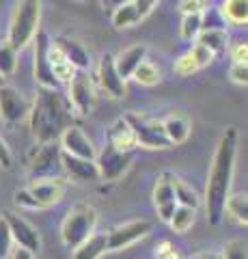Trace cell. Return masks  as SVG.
I'll use <instances>...</instances> for the list:
<instances>
[{
  "instance_id": "6da1fadb",
  "label": "cell",
  "mask_w": 248,
  "mask_h": 259,
  "mask_svg": "<svg viewBox=\"0 0 248 259\" xmlns=\"http://www.w3.org/2000/svg\"><path fill=\"white\" fill-rule=\"evenodd\" d=\"M237 156V127H227L216 145L210 173H207L205 186V212L210 225H220L225 218V203L231 192Z\"/></svg>"
},
{
  "instance_id": "7a4b0ae2",
  "label": "cell",
  "mask_w": 248,
  "mask_h": 259,
  "mask_svg": "<svg viewBox=\"0 0 248 259\" xmlns=\"http://www.w3.org/2000/svg\"><path fill=\"white\" fill-rule=\"evenodd\" d=\"M71 104L59 93V89H37L35 104L30 106V127L33 136L45 145V143H57L63 130L74 125V112Z\"/></svg>"
},
{
  "instance_id": "3957f363",
  "label": "cell",
  "mask_w": 248,
  "mask_h": 259,
  "mask_svg": "<svg viewBox=\"0 0 248 259\" xmlns=\"http://www.w3.org/2000/svg\"><path fill=\"white\" fill-rule=\"evenodd\" d=\"M39 20H41V3L39 0H18L9 22V32H7L9 46L18 52L24 50L35 39L39 30Z\"/></svg>"
},
{
  "instance_id": "277c9868",
  "label": "cell",
  "mask_w": 248,
  "mask_h": 259,
  "mask_svg": "<svg viewBox=\"0 0 248 259\" xmlns=\"http://www.w3.org/2000/svg\"><path fill=\"white\" fill-rule=\"evenodd\" d=\"M95 227H97V212H95V207L86 205V203L74 205L61 225L63 244L74 250L76 246L82 244L91 233H95Z\"/></svg>"
},
{
  "instance_id": "5b68a950",
  "label": "cell",
  "mask_w": 248,
  "mask_h": 259,
  "mask_svg": "<svg viewBox=\"0 0 248 259\" xmlns=\"http://www.w3.org/2000/svg\"><path fill=\"white\" fill-rule=\"evenodd\" d=\"M125 121L130 123L132 132L136 136V143H138L140 147H147V149H166V147H171V141L166 139V134H164L162 121L149 119L145 115H138V112H130V115H125Z\"/></svg>"
},
{
  "instance_id": "8992f818",
  "label": "cell",
  "mask_w": 248,
  "mask_h": 259,
  "mask_svg": "<svg viewBox=\"0 0 248 259\" xmlns=\"http://www.w3.org/2000/svg\"><path fill=\"white\" fill-rule=\"evenodd\" d=\"M134 151H119L113 145L106 143V147L102 149V153L95 156V164L100 171V180L104 182H117L127 173V168L132 166Z\"/></svg>"
},
{
  "instance_id": "52a82bcc",
  "label": "cell",
  "mask_w": 248,
  "mask_h": 259,
  "mask_svg": "<svg viewBox=\"0 0 248 259\" xmlns=\"http://www.w3.org/2000/svg\"><path fill=\"white\" fill-rule=\"evenodd\" d=\"M67 102L78 115H89L95 106V87L86 69H76L69 80V95Z\"/></svg>"
},
{
  "instance_id": "ba28073f",
  "label": "cell",
  "mask_w": 248,
  "mask_h": 259,
  "mask_svg": "<svg viewBox=\"0 0 248 259\" xmlns=\"http://www.w3.org/2000/svg\"><path fill=\"white\" fill-rule=\"evenodd\" d=\"M61 147L59 143H45L37 149L35 160L30 162V177L33 180H47V177H61Z\"/></svg>"
},
{
  "instance_id": "9c48e42d",
  "label": "cell",
  "mask_w": 248,
  "mask_h": 259,
  "mask_svg": "<svg viewBox=\"0 0 248 259\" xmlns=\"http://www.w3.org/2000/svg\"><path fill=\"white\" fill-rule=\"evenodd\" d=\"M151 223L149 221H130L125 225H119L106 233V248L108 250H121L136 244L138 240L149 236Z\"/></svg>"
},
{
  "instance_id": "30bf717a",
  "label": "cell",
  "mask_w": 248,
  "mask_h": 259,
  "mask_svg": "<svg viewBox=\"0 0 248 259\" xmlns=\"http://www.w3.org/2000/svg\"><path fill=\"white\" fill-rule=\"evenodd\" d=\"M30 115V104L15 87L0 84V117L7 123H22Z\"/></svg>"
},
{
  "instance_id": "8fae6325",
  "label": "cell",
  "mask_w": 248,
  "mask_h": 259,
  "mask_svg": "<svg viewBox=\"0 0 248 259\" xmlns=\"http://www.w3.org/2000/svg\"><path fill=\"white\" fill-rule=\"evenodd\" d=\"M35 80L39 87L45 89H59L61 82L54 78L50 59H47V48H50V37L43 30H37L35 35Z\"/></svg>"
},
{
  "instance_id": "7c38bea8",
  "label": "cell",
  "mask_w": 248,
  "mask_h": 259,
  "mask_svg": "<svg viewBox=\"0 0 248 259\" xmlns=\"http://www.w3.org/2000/svg\"><path fill=\"white\" fill-rule=\"evenodd\" d=\"M59 147L63 153H69V156L76 158H84V160H95L97 156V149L91 143V139L84 134L82 127L78 125H69L63 130V134L59 136Z\"/></svg>"
},
{
  "instance_id": "4fadbf2b",
  "label": "cell",
  "mask_w": 248,
  "mask_h": 259,
  "mask_svg": "<svg viewBox=\"0 0 248 259\" xmlns=\"http://www.w3.org/2000/svg\"><path fill=\"white\" fill-rule=\"evenodd\" d=\"M154 205L158 209L160 221L169 223L171 216L177 207V199H175V175L164 171L158 175V180L154 184Z\"/></svg>"
},
{
  "instance_id": "5bb4252c",
  "label": "cell",
  "mask_w": 248,
  "mask_h": 259,
  "mask_svg": "<svg viewBox=\"0 0 248 259\" xmlns=\"http://www.w3.org/2000/svg\"><path fill=\"white\" fill-rule=\"evenodd\" d=\"M3 216H5L7 225H9L11 238L15 244H18V248L30 250V253H37V250L41 248V236H39V231L26 218H22L20 214H13V212H5Z\"/></svg>"
},
{
  "instance_id": "9a60e30c",
  "label": "cell",
  "mask_w": 248,
  "mask_h": 259,
  "mask_svg": "<svg viewBox=\"0 0 248 259\" xmlns=\"http://www.w3.org/2000/svg\"><path fill=\"white\" fill-rule=\"evenodd\" d=\"M97 82L102 87V91H106L110 97L121 100L125 95V80L119 76V71L115 67V56L113 54H104L97 65Z\"/></svg>"
},
{
  "instance_id": "2e32d148",
  "label": "cell",
  "mask_w": 248,
  "mask_h": 259,
  "mask_svg": "<svg viewBox=\"0 0 248 259\" xmlns=\"http://www.w3.org/2000/svg\"><path fill=\"white\" fill-rule=\"evenodd\" d=\"M30 194L35 197L39 207L57 205L65 194V180L63 177H47V180H33L28 186Z\"/></svg>"
},
{
  "instance_id": "e0dca14e",
  "label": "cell",
  "mask_w": 248,
  "mask_h": 259,
  "mask_svg": "<svg viewBox=\"0 0 248 259\" xmlns=\"http://www.w3.org/2000/svg\"><path fill=\"white\" fill-rule=\"evenodd\" d=\"M61 166H63V173H65L71 182L84 184V182L100 180V171H97L95 160L76 158V156H69V153L61 151Z\"/></svg>"
},
{
  "instance_id": "ac0fdd59",
  "label": "cell",
  "mask_w": 248,
  "mask_h": 259,
  "mask_svg": "<svg viewBox=\"0 0 248 259\" xmlns=\"http://www.w3.org/2000/svg\"><path fill=\"white\" fill-rule=\"evenodd\" d=\"M54 44L59 46V50L63 52V56L69 61V65L74 69H86V71H89L91 56H89V52L84 50V46L80 41H76V39H69V37H59V39H54Z\"/></svg>"
},
{
  "instance_id": "d6986e66",
  "label": "cell",
  "mask_w": 248,
  "mask_h": 259,
  "mask_svg": "<svg viewBox=\"0 0 248 259\" xmlns=\"http://www.w3.org/2000/svg\"><path fill=\"white\" fill-rule=\"evenodd\" d=\"M145 59H147V46L136 44V46L127 48V50H123L121 54L115 56V67L119 71V76H121L123 80H127V78H132L134 69L138 67Z\"/></svg>"
},
{
  "instance_id": "ffe728a7",
  "label": "cell",
  "mask_w": 248,
  "mask_h": 259,
  "mask_svg": "<svg viewBox=\"0 0 248 259\" xmlns=\"http://www.w3.org/2000/svg\"><path fill=\"white\" fill-rule=\"evenodd\" d=\"M108 145H113L115 149L119 151H134L138 147V143H136V136L132 132L130 123L125 121V117L117 119L113 125L108 130Z\"/></svg>"
},
{
  "instance_id": "44dd1931",
  "label": "cell",
  "mask_w": 248,
  "mask_h": 259,
  "mask_svg": "<svg viewBox=\"0 0 248 259\" xmlns=\"http://www.w3.org/2000/svg\"><path fill=\"white\" fill-rule=\"evenodd\" d=\"M162 127H164L166 139L171 141V145L186 143L190 136V130H192L190 119L186 115H181V112H171V115L162 121Z\"/></svg>"
},
{
  "instance_id": "7402d4cb",
  "label": "cell",
  "mask_w": 248,
  "mask_h": 259,
  "mask_svg": "<svg viewBox=\"0 0 248 259\" xmlns=\"http://www.w3.org/2000/svg\"><path fill=\"white\" fill-rule=\"evenodd\" d=\"M104 253H108L106 248V233H91L82 244L74 248L71 259H100Z\"/></svg>"
},
{
  "instance_id": "603a6c76",
  "label": "cell",
  "mask_w": 248,
  "mask_h": 259,
  "mask_svg": "<svg viewBox=\"0 0 248 259\" xmlns=\"http://www.w3.org/2000/svg\"><path fill=\"white\" fill-rule=\"evenodd\" d=\"M47 59H50V65H52V71H54V78L59 82H69L71 76H74V67L69 65V61L63 56V52L59 50V46L50 39V48H47Z\"/></svg>"
},
{
  "instance_id": "cb8c5ba5",
  "label": "cell",
  "mask_w": 248,
  "mask_h": 259,
  "mask_svg": "<svg viewBox=\"0 0 248 259\" xmlns=\"http://www.w3.org/2000/svg\"><path fill=\"white\" fill-rule=\"evenodd\" d=\"M196 44H203L205 48H210L214 54H220L227 50V44H229V35L225 28H218V26H212V28H203L196 37Z\"/></svg>"
},
{
  "instance_id": "d4e9b609",
  "label": "cell",
  "mask_w": 248,
  "mask_h": 259,
  "mask_svg": "<svg viewBox=\"0 0 248 259\" xmlns=\"http://www.w3.org/2000/svg\"><path fill=\"white\" fill-rule=\"evenodd\" d=\"M225 216H229L231 221H235L237 225L246 227V223H248V197H246V192L229 194L227 203H225Z\"/></svg>"
},
{
  "instance_id": "484cf974",
  "label": "cell",
  "mask_w": 248,
  "mask_h": 259,
  "mask_svg": "<svg viewBox=\"0 0 248 259\" xmlns=\"http://www.w3.org/2000/svg\"><path fill=\"white\" fill-rule=\"evenodd\" d=\"M222 15L233 26H244L248 22V0H225L222 3Z\"/></svg>"
},
{
  "instance_id": "4316f807",
  "label": "cell",
  "mask_w": 248,
  "mask_h": 259,
  "mask_svg": "<svg viewBox=\"0 0 248 259\" xmlns=\"http://www.w3.org/2000/svg\"><path fill=\"white\" fill-rule=\"evenodd\" d=\"M196 221V209H192V207H183V205H177L175 207V212L171 216V229L175 233H186L192 225H194Z\"/></svg>"
},
{
  "instance_id": "83f0119b",
  "label": "cell",
  "mask_w": 248,
  "mask_h": 259,
  "mask_svg": "<svg viewBox=\"0 0 248 259\" xmlns=\"http://www.w3.org/2000/svg\"><path fill=\"white\" fill-rule=\"evenodd\" d=\"M175 199H177V205H183V207L196 209L201 205V197L196 194V190L190 184L179 180V177H175Z\"/></svg>"
},
{
  "instance_id": "f1b7e54d",
  "label": "cell",
  "mask_w": 248,
  "mask_h": 259,
  "mask_svg": "<svg viewBox=\"0 0 248 259\" xmlns=\"http://www.w3.org/2000/svg\"><path fill=\"white\" fill-rule=\"evenodd\" d=\"M15 67H18V50L9 46V41H0V78L13 76Z\"/></svg>"
},
{
  "instance_id": "f546056e",
  "label": "cell",
  "mask_w": 248,
  "mask_h": 259,
  "mask_svg": "<svg viewBox=\"0 0 248 259\" xmlns=\"http://www.w3.org/2000/svg\"><path fill=\"white\" fill-rule=\"evenodd\" d=\"M110 20H113L115 28H130V26H134V24L140 22L138 13H136L134 5H132V0L130 3H125V5H121V7H117V9L113 11V18Z\"/></svg>"
},
{
  "instance_id": "4dcf8cb0",
  "label": "cell",
  "mask_w": 248,
  "mask_h": 259,
  "mask_svg": "<svg viewBox=\"0 0 248 259\" xmlns=\"http://www.w3.org/2000/svg\"><path fill=\"white\" fill-rule=\"evenodd\" d=\"M132 78H134L138 84H142V87H154V84L160 82V78H162V76H160V69L156 67V65L145 59V61L138 65V67L134 69Z\"/></svg>"
},
{
  "instance_id": "1f68e13d",
  "label": "cell",
  "mask_w": 248,
  "mask_h": 259,
  "mask_svg": "<svg viewBox=\"0 0 248 259\" xmlns=\"http://www.w3.org/2000/svg\"><path fill=\"white\" fill-rule=\"evenodd\" d=\"M203 30V13H188L181 20V37L186 41H194Z\"/></svg>"
},
{
  "instance_id": "d6a6232c",
  "label": "cell",
  "mask_w": 248,
  "mask_h": 259,
  "mask_svg": "<svg viewBox=\"0 0 248 259\" xmlns=\"http://www.w3.org/2000/svg\"><path fill=\"white\" fill-rule=\"evenodd\" d=\"M222 259H246V242L242 238H235L225 244L222 248Z\"/></svg>"
},
{
  "instance_id": "836d02e7",
  "label": "cell",
  "mask_w": 248,
  "mask_h": 259,
  "mask_svg": "<svg viewBox=\"0 0 248 259\" xmlns=\"http://www.w3.org/2000/svg\"><path fill=\"white\" fill-rule=\"evenodd\" d=\"M11 246H13V238L9 231L5 216H0V259H7L11 255Z\"/></svg>"
},
{
  "instance_id": "e575fe53",
  "label": "cell",
  "mask_w": 248,
  "mask_h": 259,
  "mask_svg": "<svg viewBox=\"0 0 248 259\" xmlns=\"http://www.w3.org/2000/svg\"><path fill=\"white\" fill-rule=\"evenodd\" d=\"M196 69H199V67H196V63H194V59H192L190 52L181 54L179 59L175 61V65H173V71H175L177 76H192Z\"/></svg>"
},
{
  "instance_id": "d590c367",
  "label": "cell",
  "mask_w": 248,
  "mask_h": 259,
  "mask_svg": "<svg viewBox=\"0 0 248 259\" xmlns=\"http://www.w3.org/2000/svg\"><path fill=\"white\" fill-rule=\"evenodd\" d=\"M190 54H192V59H194V63H196V67L201 69V67H207L212 61H214V52L210 50V48H205L203 44H194L192 46V50H190Z\"/></svg>"
},
{
  "instance_id": "8d00e7d4",
  "label": "cell",
  "mask_w": 248,
  "mask_h": 259,
  "mask_svg": "<svg viewBox=\"0 0 248 259\" xmlns=\"http://www.w3.org/2000/svg\"><path fill=\"white\" fill-rule=\"evenodd\" d=\"M13 201H15V205L24 207V209H41V207H39V203L35 201V197L30 194L28 188H22V190L15 192L13 194Z\"/></svg>"
},
{
  "instance_id": "74e56055",
  "label": "cell",
  "mask_w": 248,
  "mask_h": 259,
  "mask_svg": "<svg viewBox=\"0 0 248 259\" xmlns=\"http://www.w3.org/2000/svg\"><path fill=\"white\" fill-rule=\"evenodd\" d=\"M229 78L233 80L235 84L246 87L248 84V67H246V63H233V65H231Z\"/></svg>"
},
{
  "instance_id": "f35d334b",
  "label": "cell",
  "mask_w": 248,
  "mask_h": 259,
  "mask_svg": "<svg viewBox=\"0 0 248 259\" xmlns=\"http://www.w3.org/2000/svg\"><path fill=\"white\" fill-rule=\"evenodd\" d=\"M205 7H207L205 0H179V11L183 15H188V13H203Z\"/></svg>"
},
{
  "instance_id": "ab89813d",
  "label": "cell",
  "mask_w": 248,
  "mask_h": 259,
  "mask_svg": "<svg viewBox=\"0 0 248 259\" xmlns=\"http://www.w3.org/2000/svg\"><path fill=\"white\" fill-rule=\"evenodd\" d=\"M156 257L158 259H181V255L177 253V248H175L171 242H162V244L156 246Z\"/></svg>"
},
{
  "instance_id": "60d3db41",
  "label": "cell",
  "mask_w": 248,
  "mask_h": 259,
  "mask_svg": "<svg viewBox=\"0 0 248 259\" xmlns=\"http://www.w3.org/2000/svg\"><path fill=\"white\" fill-rule=\"evenodd\" d=\"M160 3V0H132V5H134V9L136 13H138V18H147V15L156 9V5Z\"/></svg>"
},
{
  "instance_id": "b9f144b4",
  "label": "cell",
  "mask_w": 248,
  "mask_h": 259,
  "mask_svg": "<svg viewBox=\"0 0 248 259\" xmlns=\"http://www.w3.org/2000/svg\"><path fill=\"white\" fill-rule=\"evenodd\" d=\"M0 166H3V168H11V166H13L11 149H9V145L5 143L3 136H0Z\"/></svg>"
},
{
  "instance_id": "7bdbcfd3",
  "label": "cell",
  "mask_w": 248,
  "mask_h": 259,
  "mask_svg": "<svg viewBox=\"0 0 248 259\" xmlns=\"http://www.w3.org/2000/svg\"><path fill=\"white\" fill-rule=\"evenodd\" d=\"M246 56H248L246 41H239L231 48V59H233V63H246Z\"/></svg>"
},
{
  "instance_id": "ee69618b",
  "label": "cell",
  "mask_w": 248,
  "mask_h": 259,
  "mask_svg": "<svg viewBox=\"0 0 248 259\" xmlns=\"http://www.w3.org/2000/svg\"><path fill=\"white\" fill-rule=\"evenodd\" d=\"M9 259H35V253H30V250H24V248H15V250H11Z\"/></svg>"
},
{
  "instance_id": "f6af8a7d",
  "label": "cell",
  "mask_w": 248,
  "mask_h": 259,
  "mask_svg": "<svg viewBox=\"0 0 248 259\" xmlns=\"http://www.w3.org/2000/svg\"><path fill=\"white\" fill-rule=\"evenodd\" d=\"M125 3H130V0H102V7L106 11H115L117 7H121V5H125Z\"/></svg>"
},
{
  "instance_id": "bcb514c9",
  "label": "cell",
  "mask_w": 248,
  "mask_h": 259,
  "mask_svg": "<svg viewBox=\"0 0 248 259\" xmlns=\"http://www.w3.org/2000/svg\"><path fill=\"white\" fill-rule=\"evenodd\" d=\"M194 259H212V255H199V257H194Z\"/></svg>"
},
{
  "instance_id": "7dc6e473",
  "label": "cell",
  "mask_w": 248,
  "mask_h": 259,
  "mask_svg": "<svg viewBox=\"0 0 248 259\" xmlns=\"http://www.w3.org/2000/svg\"><path fill=\"white\" fill-rule=\"evenodd\" d=\"M212 259H222V257H220V255H214V257H212Z\"/></svg>"
},
{
  "instance_id": "c3c4849f",
  "label": "cell",
  "mask_w": 248,
  "mask_h": 259,
  "mask_svg": "<svg viewBox=\"0 0 248 259\" xmlns=\"http://www.w3.org/2000/svg\"><path fill=\"white\" fill-rule=\"evenodd\" d=\"M78 3H86V0H78Z\"/></svg>"
},
{
  "instance_id": "681fc988",
  "label": "cell",
  "mask_w": 248,
  "mask_h": 259,
  "mask_svg": "<svg viewBox=\"0 0 248 259\" xmlns=\"http://www.w3.org/2000/svg\"><path fill=\"white\" fill-rule=\"evenodd\" d=\"M0 84H3V78H0Z\"/></svg>"
}]
</instances>
